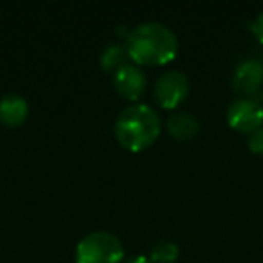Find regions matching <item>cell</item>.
<instances>
[{
	"label": "cell",
	"mask_w": 263,
	"mask_h": 263,
	"mask_svg": "<svg viewBox=\"0 0 263 263\" xmlns=\"http://www.w3.org/2000/svg\"><path fill=\"white\" fill-rule=\"evenodd\" d=\"M29 116V101L22 94H6L0 98V123L8 128L24 124Z\"/></svg>",
	"instance_id": "ba28073f"
},
{
	"label": "cell",
	"mask_w": 263,
	"mask_h": 263,
	"mask_svg": "<svg viewBox=\"0 0 263 263\" xmlns=\"http://www.w3.org/2000/svg\"><path fill=\"white\" fill-rule=\"evenodd\" d=\"M190 94V78L182 70H168L157 78L154 96L157 103L166 110H173Z\"/></svg>",
	"instance_id": "277c9868"
},
{
	"label": "cell",
	"mask_w": 263,
	"mask_h": 263,
	"mask_svg": "<svg viewBox=\"0 0 263 263\" xmlns=\"http://www.w3.org/2000/svg\"><path fill=\"white\" fill-rule=\"evenodd\" d=\"M116 92L128 101H137L146 90V76L136 63H124L112 74Z\"/></svg>",
	"instance_id": "8992f818"
},
{
	"label": "cell",
	"mask_w": 263,
	"mask_h": 263,
	"mask_svg": "<svg viewBox=\"0 0 263 263\" xmlns=\"http://www.w3.org/2000/svg\"><path fill=\"white\" fill-rule=\"evenodd\" d=\"M128 58L136 65L157 67L170 63L179 52L177 34L161 22L136 26L124 40Z\"/></svg>",
	"instance_id": "6da1fadb"
},
{
	"label": "cell",
	"mask_w": 263,
	"mask_h": 263,
	"mask_svg": "<svg viewBox=\"0 0 263 263\" xmlns=\"http://www.w3.org/2000/svg\"><path fill=\"white\" fill-rule=\"evenodd\" d=\"M123 259V243L108 231H94L76 245V263H121Z\"/></svg>",
	"instance_id": "3957f363"
},
{
	"label": "cell",
	"mask_w": 263,
	"mask_h": 263,
	"mask_svg": "<svg viewBox=\"0 0 263 263\" xmlns=\"http://www.w3.org/2000/svg\"><path fill=\"white\" fill-rule=\"evenodd\" d=\"M263 85V63L258 60H243L238 63L233 74V87L238 94L252 98L261 90Z\"/></svg>",
	"instance_id": "52a82bcc"
},
{
	"label": "cell",
	"mask_w": 263,
	"mask_h": 263,
	"mask_svg": "<svg viewBox=\"0 0 263 263\" xmlns=\"http://www.w3.org/2000/svg\"><path fill=\"white\" fill-rule=\"evenodd\" d=\"M247 146L252 154H259L263 155V126H259L258 130L251 132L247 139Z\"/></svg>",
	"instance_id": "7c38bea8"
},
{
	"label": "cell",
	"mask_w": 263,
	"mask_h": 263,
	"mask_svg": "<svg viewBox=\"0 0 263 263\" xmlns=\"http://www.w3.org/2000/svg\"><path fill=\"white\" fill-rule=\"evenodd\" d=\"M227 123L233 130L251 134L263 126V105L254 98H238L227 106Z\"/></svg>",
	"instance_id": "5b68a950"
},
{
	"label": "cell",
	"mask_w": 263,
	"mask_h": 263,
	"mask_svg": "<svg viewBox=\"0 0 263 263\" xmlns=\"http://www.w3.org/2000/svg\"><path fill=\"white\" fill-rule=\"evenodd\" d=\"M126 263H152L150 258H146V256H134V258H130Z\"/></svg>",
	"instance_id": "5bb4252c"
},
{
	"label": "cell",
	"mask_w": 263,
	"mask_h": 263,
	"mask_svg": "<svg viewBox=\"0 0 263 263\" xmlns=\"http://www.w3.org/2000/svg\"><path fill=\"white\" fill-rule=\"evenodd\" d=\"M128 52L124 44H108L103 49L101 56H99V65L106 72H116L119 67H123L124 63H128Z\"/></svg>",
	"instance_id": "30bf717a"
},
{
	"label": "cell",
	"mask_w": 263,
	"mask_h": 263,
	"mask_svg": "<svg viewBox=\"0 0 263 263\" xmlns=\"http://www.w3.org/2000/svg\"><path fill=\"white\" fill-rule=\"evenodd\" d=\"M168 132L177 141H187L195 137L200 130V123L191 112H173L168 117Z\"/></svg>",
	"instance_id": "9c48e42d"
},
{
	"label": "cell",
	"mask_w": 263,
	"mask_h": 263,
	"mask_svg": "<svg viewBox=\"0 0 263 263\" xmlns=\"http://www.w3.org/2000/svg\"><path fill=\"white\" fill-rule=\"evenodd\" d=\"M114 134L124 150L143 152L161 136V117L157 110L146 103H132L119 112Z\"/></svg>",
	"instance_id": "7a4b0ae2"
},
{
	"label": "cell",
	"mask_w": 263,
	"mask_h": 263,
	"mask_svg": "<svg viewBox=\"0 0 263 263\" xmlns=\"http://www.w3.org/2000/svg\"><path fill=\"white\" fill-rule=\"evenodd\" d=\"M251 31H252V34H254L256 38H258V42L263 45V11L259 13L258 16H256L254 20L251 22Z\"/></svg>",
	"instance_id": "4fadbf2b"
},
{
	"label": "cell",
	"mask_w": 263,
	"mask_h": 263,
	"mask_svg": "<svg viewBox=\"0 0 263 263\" xmlns=\"http://www.w3.org/2000/svg\"><path fill=\"white\" fill-rule=\"evenodd\" d=\"M179 258V245L175 241H159L150 252L152 263H175Z\"/></svg>",
	"instance_id": "8fae6325"
},
{
	"label": "cell",
	"mask_w": 263,
	"mask_h": 263,
	"mask_svg": "<svg viewBox=\"0 0 263 263\" xmlns=\"http://www.w3.org/2000/svg\"><path fill=\"white\" fill-rule=\"evenodd\" d=\"M261 105H263V98H261Z\"/></svg>",
	"instance_id": "9a60e30c"
}]
</instances>
